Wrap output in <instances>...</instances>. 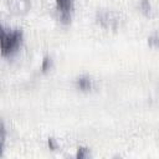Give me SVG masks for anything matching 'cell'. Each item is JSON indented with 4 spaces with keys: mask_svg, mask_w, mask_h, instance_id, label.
I'll list each match as a JSON object with an SVG mask.
<instances>
[{
    "mask_svg": "<svg viewBox=\"0 0 159 159\" xmlns=\"http://www.w3.org/2000/svg\"><path fill=\"white\" fill-rule=\"evenodd\" d=\"M21 29H4L1 27V53L4 56L14 53L22 42Z\"/></svg>",
    "mask_w": 159,
    "mask_h": 159,
    "instance_id": "cell-1",
    "label": "cell"
},
{
    "mask_svg": "<svg viewBox=\"0 0 159 159\" xmlns=\"http://www.w3.org/2000/svg\"><path fill=\"white\" fill-rule=\"evenodd\" d=\"M96 21L106 29H117L119 25V16L116 11L108 9H101L96 12Z\"/></svg>",
    "mask_w": 159,
    "mask_h": 159,
    "instance_id": "cell-2",
    "label": "cell"
},
{
    "mask_svg": "<svg viewBox=\"0 0 159 159\" xmlns=\"http://www.w3.org/2000/svg\"><path fill=\"white\" fill-rule=\"evenodd\" d=\"M9 10L14 14H24L30 7V0H6Z\"/></svg>",
    "mask_w": 159,
    "mask_h": 159,
    "instance_id": "cell-3",
    "label": "cell"
},
{
    "mask_svg": "<svg viewBox=\"0 0 159 159\" xmlns=\"http://www.w3.org/2000/svg\"><path fill=\"white\" fill-rule=\"evenodd\" d=\"M75 83H76V87L78 89H81V91H89L93 87V78L87 76V75H82V76L76 78Z\"/></svg>",
    "mask_w": 159,
    "mask_h": 159,
    "instance_id": "cell-4",
    "label": "cell"
},
{
    "mask_svg": "<svg viewBox=\"0 0 159 159\" xmlns=\"http://www.w3.org/2000/svg\"><path fill=\"white\" fill-rule=\"evenodd\" d=\"M57 12H68L72 14L73 10V0H55Z\"/></svg>",
    "mask_w": 159,
    "mask_h": 159,
    "instance_id": "cell-5",
    "label": "cell"
},
{
    "mask_svg": "<svg viewBox=\"0 0 159 159\" xmlns=\"http://www.w3.org/2000/svg\"><path fill=\"white\" fill-rule=\"evenodd\" d=\"M52 65H53V60H52V57L50 55H47L41 61V70L42 71H47V70H50L52 67Z\"/></svg>",
    "mask_w": 159,
    "mask_h": 159,
    "instance_id": "cell-6",
    "label": "cell"
},
{
    "mask_svg": "<svg viewBox=\"0 0 159 159\" xmlns=\"http://www.w3.org/2000/svg\"><path fill=\"white\" fill-rule=\"evenodd\" d=\"M89 155H91V153H89L88 148H86V147H78L77 148V152H76V158L77 159H83V158H87Z\"/></svg>",
    "mask_w": 159,
    "mask_h": 159,
    "instance_id": "cell-7",
    "label": "cell"
},
{
    "mask_svg": "<svg viewBox=\"0 0 159 159\" xmlns=\"http://www.w3.org/2000/svg\"><path fill=\"white\" fill-rule=\"evenodd\" d=\"M139 9L142 10V12L144 14H149L152 10V5L149 0H140L139 1Z\"/></svg>",
    "mask_w": 159,
    "mask_h": 159,
    "instance_id": "cell-8",
    "label": "cell"
},
{
    "mask_svg": "<svg viewBox=\"0 0 159 159\" xmlns=\"http://www.w3.org/2000/svg\"><path fill=\"white\" fill-rule=\"evenodd\" d=\"M148 45L150 47H158L159 46V35L158 34H153L148 37Z\"/></svg>",
    "mask_w": 159,
    "mask_h": 159,
    "instance_id": "cell-9",
    "label": "cell"
},
{
    "mask_svg": "<svg viewBox=\"0 0 159 159\" xmlns=\"http://www.w3.org/2000/svg\"><path fill=\"white\" fill-rule=\"evenodd\" d=\"M47 144H48V148H50L51 150H56V149H57V143H56V140H55L53 138H48Z\"/></svg>",
    "mask_w": 159,
    "mask_h": 159,
    "instance_id": "cell-10",
    "label": "cell"
}]
</instances>
